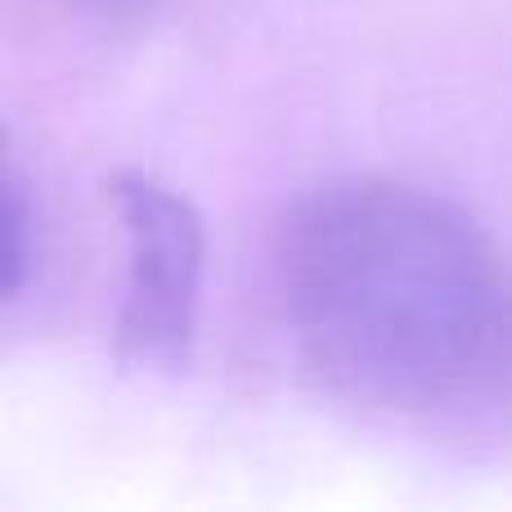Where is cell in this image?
Wrapping results in <instances>:
<instances>
[{
    "mask_svg": "<svg viewBox=\"0 0 512 512\" xmlns=\"http://www.w3.org/2000/svg\"><path fill=\"white\" fill-rule=\"evenodd\" d=\"M274 283L301 355L346 396L463 418L512 396V265L463 207L382 176L283 212Z\"/></svg>",
    "mask_w": 512,
    "mask_h": 512,
    "instance_id": "6da1fadb",
    "label": "cell"
},
{
    "mask_svg": "<svg viewBox=\"0 0 512 512\" xmlns=\"http://www.w3.org/2000/svg\"><path fill=\"white\" fill-rule=\"evenodd\" d=\"M108 198L126 234L117 351L140 369H185L198 337L207 274L203 212L149 171H117Z\"/></svg>",
    "mask_w": 512,
    "mask_h": 512,
    "instance_id": "7a4b0ae2",
    "label": "cell"
},
{
    "mask_svg": "<svg viewBox=\"0 0 512 512\" xmlns=\"http://www.w3.org/2000/svg\"><path fill=\"white\" fill-rule=\"evenodd\" d=\"M36 265V207L27 203V185L9 167L0 180V292L18 301Z\"/></svg>",
    "mask_w": 512,
    "mask_h": 512,
    "instance_id": "3957f363",
    "label": "cell"
},
{
    "mask_svg": "<svg viewBox=\"0 0 512 512\" xmlns=\"http://www.w3.org/2000/svg\"><path fill=\"white\" fill-rule=\"evenodd\" d=\"M104 5H135V0H104Z\"/></svg>",
    "mask_w": 512,
    "mask_h": 512,
    "instance_id": "277c9868",
    "label": "cell"
}]
</instances>
